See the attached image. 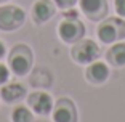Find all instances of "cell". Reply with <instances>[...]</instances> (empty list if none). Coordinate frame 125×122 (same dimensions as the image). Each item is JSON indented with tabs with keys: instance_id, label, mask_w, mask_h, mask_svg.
I'll return each instance as SVG.
<instances>
[{
	"instance_id": "12",
	"label": "cell",
	"mask_w": 125,
	"mask_h": 122,
	"mask_svg": "<svg viewBox=\"0 0 125 122\" xmlns=\"http://www.w3.org/2000/svg\"><path fill=\"white\" fill-rule=\"evenodd\" d=\"M107 61L114 66L125 64V44H114L107 52Z\"/></svg>"
},
{
	"instance_id": "6",
	"label": "cell",
	"mask_w": 125,
	"mask_h": 122,
	"mask_svg": "<svg viewBox=\"0 0 125 122\" xmlns=\"http://www.w3.org/2000/svg\"><path fill=\"white\" fill-rule=\"evenodd\" d=\"M80 8L92 21L103 19L107 13L106 0H80Z\"/></svg>"
},
{
	"instance_id": "8",
	"label": "cell",
	"mask_w": 125,
	"mask_h": 122,
	"mask_svg": "<svg viewBox=\"0 0 125 122\" xmlns=\"http://www.w3.org/2000/svg\"><path fill=\"white\" fill-rule=\"evenodd\" d=\"M29 104H31V108H32L34 111H35L37 114H40V116L50 114V111L53 109V103H52L50 95H47V93H43V92L32 93V95L29 96Z\"/></svg>"
},
{
	"instance_id": "11",
	"label": "cell",
	"mask_w": 125,
	"mask_h": 122,
	"mask_svg": "<svg viewBox=\"0 0 125 122\" xmlns=\"http://www.w3.org/2000/svg\"><path fill=\"white\" fill-rule=\"evenodd\" d=\"M34 19L35 22H45L55 15V7L50 0H39L35 5H34Z\"/></svg>"
},
{
	"instance_id": "4",
	"label": "cell",
	"mask_w": 125,
	"mask_h": 122,
	"mask_svg": "<svg viewBox=\"0 0 125 122\" xmlns=\"http://www.w3.org/2000/svg\"><path fill=\"white\" fill-rule=\"evenodd\" d=\"M59 37L67 44H75L79 42L85 34V27L77 18H66L59 24Z\"/></svg>"
},
{
	"instance_id": "19",
	"label": "cell",
	"mask_w": 125,
	"mask_h": 122,
	"mask_svg": "<svg viewBox=\"0 0 125 122\" xmlns=\"http://www.w3.org/2000/svg\"><path fill=\"white\" fill-rule=\"evenodd\" d=\"M0 2H7V0H0Z\"/></svg>"
},
{
	"instance_id": "10",
	"label": "cell",
	"mask_w": 125,
	"mask_h": 122,
	"mask_svg": "<svg viewBox=\"0 0 125 122\" xmlns=\"http://www.w3.org/2000/svg\"><path fill=\"white\" fill-rule=\"evenodd\" d=\"M0 95H2V98H3L7 103H15V101H19L21 98H24L26 89H24L21 84L11 82V84H7V85L2 87Z\"/></svg>"
},
{
	"instance_id": "2",
	"label": "cell",
	"mask_w": 125,
	"mask_h": 122,
	"mask_svg": "<svg viewBox=\"0 0 125 122\" xmlns=\"http://www.w3.org/2000/svg\"><path fill=\"white\" fill-rule=\"evenodd\" d=\"M26 19V13L19 7L5 5L0 7V29L2 31H13L18 29Z\"/></svg>"
},
{
	"instance_id": "13",
	"label": "cell",
	"mask_w": 125,
	"mask_h": 122,
	"mask_svg": "<svg viewBox=\"0 0 125 122\" xmlns=\"http://www.w3.org/2000/svg\"><path fill=\"white\" fill-rule=\"evenodd\" d=\"M11 119H13V122H31L32 121V114H31V111L27 108L18 106L15 108V111L11 114Z\"/></svg>"
},
{
	"instance_id": "1",
	"label": "cell",
	"mask_w": 125,
	"mask_h": 122,
	"mask_svg": "<svg viewBox=\"0 0 125 122\" xmlns=\"http://www.w3.org/2000/svg\"><path fill=\"white\" fill-rule=\"evenodd\" d=\"M98 37L103 44H112L125 37V21L120 18H107L98 27Z\"/></svg>"
},
{
	"instance_id": "5",
	"label": "cell",
	"mask_w": 125,
	"mask_h": 122,
	"mask_svg": "<svg viewBox=\"0 0 125 122\" xmlns=\"http://www.w3.org/2000/svg\"><path fill=\"white\" fill-rule=\"evenodd\" d=\"M31 52L27 50L26 47H16L13 50V53L10 55V66H11V71L15 72L16 76H24L29 72L31 69Z\"/></svg>"
},
{
	"instance_id": "16",
	"label": "cell",
	"mask_w": 125,
	"mask_h": 122,
	"mask_svg": "<svg viewBox=\"0 0 125 122\" xmlns=\"http://www.w3.org/2000/svg\"><path fill=\"white\" fill-rule=\"evenodd\" d=\"M115 5V11H117V15L125 18V0H115L114 2Z\"/></svg>"
},
{
	"instance_id": "18",
	"label": "cell",
	"mask_w": 125,
	"mask_h": 122,
	"mask_svg": "<svg viewBox=\"0 0 125 122\" xmlns=\"http://www.w3.org/2000/svg\"><path fill=\"white\" fill-rule=\"evenodd\" d=\"M5 52H7V50H5L3 42H0V58H3V56H5Z\"/></svg>"
},
{
	"instance_id": "14",
	"label": "cell",
	"mask_w": 125,
	"mask_h": 122,
	"mask_svg": "<svg viewBox=\"0 0 125 122\" xmlns=\"http://www.w3.org/2000/svg\"><path fill=\"white\" fill-rule=\"evenodd\" d=\"M75 2H77V0H55V3L58 5L59 8H62V10H69V8H72L74 5H75Z\"/></svg>"
},
{
	"instance_id": "9",
	"label": "cell",
	"mask_w": 125,
	"mask_h": 122,
	"mask_svg": "<svg viewBox=\"0 0 125 122\" xmlns=\"http://www.w3.org/2000/svg\"><path fill=\"white\" fill-rule=\"evenodd\" d=\"M107 77H109V67L104 63H101V61L90 63L88 69H87V79L92 84H103Z\"/></svg>"
},
{
	"instance_id": "7",
	"label": "cell",
	"mask_w": 125,
	"mask_h": 122,
	"mask_svg": "<svg viewBox=\"0 0 125 122\" xmlns=\"http://www.w3.org/2000/svg\"><path fill=\"white\" fill-rule=\"evenodd\" d=\"M55 122H77V112L71 100H59L53 111Z\"/></svg>"
},
{
	"instance_id": "17",
	"label": "cell",
	"mask_w": 125,
	"mask_h": 122,
	"mask_svg": "<svg viewBox=\"0 0 125 122\" xmlns=\"http://www.w3.org/2000/svg\"><path fill=\"white\" fill-rule=\"evenodd\" d=\"M64 18H77V11H75V10L66 11V13H64Z\"/></svg>"
},
{
	"instance_id": "15",
	"label": "cell",
	"mask_w": 125,
	"mask_h": 122,
	"mask_svg": "<svg viewBox=\"0 0 125 122\" xmlns=\"http://www.w3.org/2000/svg\"><path fill=\"white\" fill-rule=\"evenodd\" d=\"M8 76H10V71H8V67L5 66V64L0 63V85L5 84V82L8 80Z\"/></svg>"
},
{
	"instance_id": "3",
	"label": "cell",
	"mask_w": 125,
	"mask_h": 122,
	"mask_svg": "<svg viewBox=\"0 0 125 122\" xmlns=\"http://www.w3.org/2000/svg\"><path fill=\"white\" fill-rule=\"evenodd\" d=\"M99 56V48L93 40H82L75 42L72 48V58L80 64H90L96 61Z\"/></svg>"
}]
</instances>
